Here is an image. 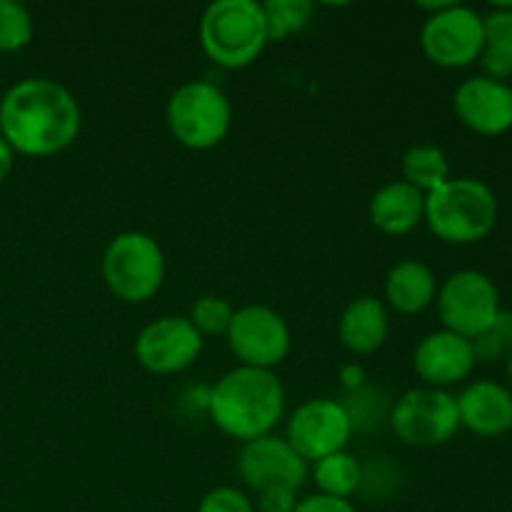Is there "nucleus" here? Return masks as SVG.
<instances>
[{
	"instance_id": "obj_1",
	"label": "nucleus",
	"mask_w": 512,
	"mask_h": 512,
	"mask_svg": "<svg viewBox=\"0 0 512 512\" xmlns=\"http://www.w3.org/2000/svg\"><path fill=\"white\" fill-rule=\"evenodd\" d=\"M83 113L78 98L50 78H25L0 98V138L25 158H50L78 140Z\"/></svg>"
},
{
	"instance_id": "obj_2",
	"label": "nucleus",
	"mask_w": 512,
	"mask_h": 512,
	"mask_svg": "<svg viewBox=\"0 0 512 512\" xmlns=\"http://www.w3.org/2000/svg\"><path fill=\"white\" fill-rule=\"evenodd\" d=\"M283 415L285 388L273 370L238 365L210 385V423L240 443L270 435Z\"/></svg>"
},
{
	"instance_id": "obj_3",
	"label": "nucleus",
	"mask_w": 512,
	"mask_h": 512,
	"mask_svg": "<svg viewBox=\"0 0 512 512\" xmlns=\"http://www.w3.org/2000/svg\"><path fill=\"white\" fill-rule=\"evenodd\" d=\"M200 48L215 65L240 70L253 65L268 45L263 3L215 0L200 18Z\"/></svg>"
},
{
	"instance_id": "obj_4",
	"label": "nucleus",
	"mask_w": 512,
	"mask_h": 512,
	"mask_svg": "<svg viewBox=\"0 0 512 512\" xmlns=\"http://www.w3.org/2000/svg\"><path fill=\"white\" fill-rule=\"evenodd\" d=\"M495 220L498 198L478 178H450L425 195V225L443 243H478L495 228Z\"/></svg>"
},
{
	"instance_id": "obj_5",
	"label": "nucleus",
	"mask_w": 512,
	"mask_h": 512,
	"mask_svg": "<svg viewBox=\"0 0 512 512\" xmlns=\"http://www.w3.org/2000/svg\"><path fill=\"white\" fill-rule=\"evenodd\" d=\"M165 123L175 143L188 150H213L233 125L228 95L208 80H190L173 90L165 105Z\"/></svg>"
},
{
	"instance_id": "obj_6",
	"label": "nucleus",
	"mask_w": 512,
	"mask_h": 512,
	"mask_svg": "<svg viewBox=\"0 0 512 512\" xmlns=\"http://www.w3.org/2000/svg\"><path fill=\"white\" fill-rule=\"evenodd\" d=\"M103 280L110 293L123 303H148L165 280V255L158 240L143 230L115 235L100 260Z\"/></svg>"
},
{
	"instance_id": "obj_7",
	"label": "nucleus",
	"mask_w": 512,
	"mask_h": 512,
	"mask_svg": "<svg viewBox=\"0 0 512 512\" xmlns=\"http://www.w3.org/2000/svg\"><path fill=\"white\" fill-rule=\"evenodd\" d=\"M388 425L410 448H438L460 430L458 400L450 390L413 388L395 400Z\"/></svg>"
},
{
	"instance_id": "obj_8",
	"label": "nucleus",
	"mask_w": 512,
	"mask_h": 512,
	"mask_svg": "<svg viewBox=\"0 0 512 512\" xmlns=\"http://www.w3.org/2000/svg\"><path fill=\"white\" fill-rule=\"evenodd\" d=\"M438 315L443 328L473 340L498 318L500 293L483 270H458L438 288Z\"/></svg>"
},
{
	"instance_id": "obj_9",
	"label": "nucleus",
	"mask_w": 512,
	"mask_h": 512,
	"mask_svg": "<svg viewBox=\"0 0 512 512\" xmlns=\"http://www.w3.org/2000/svg\"><path fill=\"white\" fill-rule=\"evenodd\" d=\"M225 340L240 365L255 370H275L288 358L293 345V335L283 315L258 303L235 310Z\"/></svg>"
},
{
	"instance_id": "obj_10",
	"label": "nucleus",
	"mask_w": 512,
	"mask_h": 512,
	"mask_svg": "<svg viewBox=\"0 0 512 512\" xmlns=\"http://www.w3.org/2000/svg\"><path fill=\"white\" fill-rule=\"evenodd\" d=\"M425 58L440 68H468L485 45L483 15L468 5L453 3L443 13L428 15L420 30Z\"/></svg>"
},
{
	"instance_id": "obj_11",
	"label": "nucleus",
	"mask_w": 512,
	"mask_h": 512,
	"mask_svg": "<svg viewBox=\"0 0 512 512\" xmlns=\"http://www.w3.org/2000/svg\"><path fill=\"white\" fill-rule=\"evenodd\" d=\"M348 413L333 398H310L293 410L285 425V440L305 463H318L328 455L343 453L353 438Z\"/></svg>"
},
{
	"instance_id": "obj_12",
	"label": "nucleus",
	"mask_w": 512,
	"mask_h": 512,
	"mask_svg": "<svg viewBox=\"0 0 512 512\" xmlns=\"http://www.w3.org/2000/svg\"><path fill=\"white\" fill-rule=\"evenodd\" d=\"M198 330L183 315H163L135 338V360L153 375H175L195 365L203 353Z\"/></svg>"
},
{
	"instance_id": "obj_13",
	"label": "nucleus",
	"mask_w": 512,
	"mask_h": 512,
	"mask_svg": "<svg viewBox=\"0 0 512 512\" xmlns=\"http://www.w3.org/2000/svg\"><path fill=\"white\" fill-rule=\"evenodd\" d=\"M235 468L245 488L255 495L270 488L300 490L308 478V463L295 453L288 440L275 433L240 445Z\"/></svg>"
},
{
	"instance_id": "obj_14",
	"label": "nucleus",
	"mask_w": 512,
	"mask_h": 512,
	"mask_svg": "<svg viewBox=\"0 0 512 512\" xmlns=\"http://www.w3.org/2000/svg\"><path fill=\"white\" fill-rule=\"evenodd\" d=\"M475 363L473 343L445 328L425 335L413 353V368L425 388H453L473 373Z\"/></svg>"
},
{
	"instance_id": "obj_15",
	"label": "nucleus",
	"mask_w": 512,
	"mask_h": 512,
	"mask_svg": "<svg viewBox=\"0 0 512 512\" xmlns=\"http://www.w3.org/2000/svg\"><path fill=\"white\" fill-rule=\"evenodd\" d=\"M453 108L460 123L478 135H503L512 128V88L500 80L468 78L455 90Z\"/></svg>"
},
{
	"instance_id": "obj_16",
	"label": "nucleus",
	"mask_w": 512,
	"mask_h": 512,
	"mask_svg": "<svg viewBox=\"0 0 512 512\" xmlns=\"http://www.w3.org/2000/svg\"><path fill=\"white\" fill-rule=\"evenodd\" d=\"M460 428L480 438H500L512 430V393L495 380H475L458 395Z\"/></svg>"
},
{
	"instance_id": "obj_17",
	"label": "nucleus",
	"mask_w": 512,
	"mask_h": 512,
	"mask_svg": "<svg viewBox=\"0 0 512 512\" xmlns=\"http://www.w3.org/2000/svg\"><path fill=\"white\" fill-rule=\"evenodd\" d=\"M390 335V310L375 295H358L345 305L338 320V338L353 355H373Z\"/></svg>"
},
{
	"instance_id": "obj_18",
	"label": "nucleus",
	"mask_w": 512,
	"mask_h": 512,
	"mask_svg": "<svg viewBox=\"0 0 512 512\" xmlns=\"http://www.w3.org/2000/svg\"><path fill=\"white\" fill-rule=\"evenodd\" d=\"M368 218L383 235H408L425 223V195L403 180L385 183L368 203Z\"/></svg>"
},
{
	"instance_id": "obj_19",
	"label": "nucleus",
	"mask_w": 512,
	"mask_h": 512,
	"mask_svg": "<svg viewBox=\"0 0 512 512\" xmlns=\"http://www.w3.org/2000/svg\"><path fill=\"white\" fill-rule=\"evenodd\" d=\"M438 298V278L430 265L420 260H400L385 275V300L388 310L400 315H418Z\"/></svg>"
},
{
	"instance_id": "obj_20",
	"label": "nucleus",
	"mask_w": 512,
	"mask_h": 512,
	"mask_svg": "<svg viewBox=\"0 0 512 512\" xmlns=\"http://www.w3.org/2000/svg\"><path fill=\"white\" fill-rule=\"evenodd\" d=\"M340 405L348 413L350 425H353V433H375V430L385 428L390 423V410H393V403H390V395L385 393L378 385L365 383L363 388L348 390L340 398Z\"/></svg>"
},
{
	"instance_id": "obj_21",
	"label": "nucleus",
	"mask_w": 512,
	"mask_h": 512,
	"mask_svg": "<svg viewBox=\"0 0 512 512\" xmlns=\"http://www.w3.org/2000/svg\"><path fill=\"white\" fill-rule=\"evenodd\" d=\"M403 183L413 185L423 195H430L450 180V163L448 155L438 145H413L403 155Z\"/></svg>"
},
{
	"instance_id": "obj_22",
	"label": "nucleus",
	"mask_w": 512,
	"mask_h": 512,
	"mask_svg": "<svg viewBox=\"0 0 512 512\" xmlns=\"http://www.w3.org/2000/svg\"><path fill=\"white\" fill-rule=\"evenodd\" d=\"M360 465L363 463H358V458H353L345 450L313 463V478L315 485H318V493L343 500H350L353 495H358Z\"/></svg>"
},
{
	"instance_id": "obj_23",
	"label": "nucleus",
	"mask_w": 512,
	"mask_h": 512,
	"mask_svg": "<svg viewBox=\"0 0 512 512\" xmlns=\"http://www.w3.org/2000/svg\"><path fill=\"white\" fill-rule=\"evenodd\" d=\"M313 10V3L308 0H268L263 3L268 43H283V40L303 33L313 20Z\"/></svg>"
},
{
	"instance_id": "obj_24",
	"label": "nucleus",
	"mask_w": 512,
	"mask_h": 512,
	"mask_svg": "<svg viewBox=\"0 0 512 512\" xmlns=\"http://www.w3.org/2000/svg\"><path fill=\"white\" fill-rule=\"evenodd\" d=\"M235 308L230 300L220 298V295H200L193 305H190V325L200 333V338H218V335H228L230 323H233Z\"/></svg>"
},
{
	"instance_id": "obj_25",
	"label": "nucleus",
	"mask_w": 512,
	"mask_h": 512,
	"mask_svg": "<svg viewBox=\"0 0 512 512\" xmlns=\"http://www.w3.org/2000/svg\"><path fill=\"white\" fill-rule=\"evenodd\" d=\"M35 33V20L25 5L0 0V53H18L28 48Z\"/></svg>"
},
{
	"instance_id": "obj_26",
	"label": "nucleus",
	"mask_w": 512,
	"mask_h": 512,
	"mask_svg": "<svg viewBox=\"0 0 512 512\" xmlns=\"http://www.w3.org/2000/svg\"><path fill=\"white\" fill-rule=\"evenodd\" d=\"M470 343H473L475 360L493 363V360L508 358L512 353V310H500L498 318Z\"/></svg>"
},
{
	"instance_id": "obj_27",
	"label": "nucleus",
	"mask_w": 512,
	"mask_h": 512,
	"mask_svg": "<svg viewBox=\"0 0 512 512\" xmlns=\"http://www.w3.org/2000/svg\"><path fill=\"white\" fill-rule=\"evenodd\" d=\"M400 468L390 458H373L370 463L360 465V488L358 495L368 500H383L398 490Z\"/></svg>"
},
{
	"instance_id": "obj_28",
	"label": "nucleus",
	"mask_w": 512,
	"mask_h": 512,
	"mask_svg": "<svg viewBox=\"0 0 512 512\" xmlns=\"http://www.w3.org/2000/svg\"><path fill=\"white\" fill-rule=\"evenodd\" d=\"M195 512H255V505L243 490L233 485H220L203 495Z\"/></svg>"
},
{
	"instance_id": "obj_29",
	"label": "nucleus",
	"mask_w": 512,
	"mask_h": 512,
	"mask_svg": "<svg viewBox=\"0 0 512 512\" xmlns=\"http://www.w3.org/2000/svg\"><path fill=\"white\" fill-rule=\"evenodd\" d=\"M478 63L485 78L508 83L512 78V43H485Z\"/></svg>"
},
{
	"instance_id": "obj_30",
	"label": "nucleus",
	"mask_w": 512,
	"mask_h": 512,
	"mask_svg": "<svg viewBox=\"0 0 512 512\" xmlns=\"http://www.w3.org/2000/svg\"><path fill=\"white\" fill-rule=\"evenodd\" d=\"M485 43H512V5H498L483 15Z\"/></svg>"
},
{
	"instance_id": "obj_31",
	"label": "nucleus",
	"mask_w": 512,
	"mask_h": 512,
	"mask_svg": "<svg viewBox=\"0 0 512 512\" xmlns=\"http://www.w3.org/2000/svg\"><path fill=\"white\" fill-rule=\"evenodd\" d=\"M298 490L270 488L255 495V512H295L298 505Z\"/></svg>"
},
{
	"instance_id": "obj_32",
	"label": "nucleus",
	"mask_w": 512,
	"mask_h": 512,
	"mask_svg": "<svg viewBox=\"0 0 512 512\" xmlns=\"http://www.w3.org/2000/svg\"><path fill=\"white\" fill-rule=\"evenodd\" d=\"M295 512H358V510H355L353 500L330 498V495L313 493L308 495V498L298 500Z\"/></svg>"
},
{
	"instance_id": "obj_33",
	"label": "nucleus",
	"mask_w": 512,
	"mask_h": 512,
	"mask_svg": "<svg viewBox=\"0 0 512 512\" xmlns=\"http://www.w3.org/2000/svg\"><path fill=\"white\" fill-rule=\"evenodd\" d=\"M180 408L190 415H208L210 408V385H190L180 395Z\"/></svg>"
},
{
	"instance_id": "obj_34",
	"label": "nucleus",
	"mask_w": 512,
	"mask_h": 512,
	"mask_svg": "<svg viewBox=\"0 0 512 512\" xmlns=\"http://www.w3.org/2000/svg\"><path fill=\"white\" fill-rule=\"evenodd\" d=\"M340 383H343V393L348 390H358L368 383V375H365V368L358 363H348L340 368Z\"/></svg>"
},
{
	"instance_id": "obj_35",
	"label": "nucleus",
	"mask_w": 512,
	"mask_h": 512,
	"mask_svg": "<svg viewBox=\"0 0 512 512\" xmlns=\"http://www.w3.org/2000/svg\"><path fill=\"white\" fill-rule=\"evenodd\" d=\"M13 165H15V153L3 138H0V183L8 180V175L13 173Z\"/></svg>"
},
{
	"instance_id": "obj_36",
	"label": "nucleus",
	"mask_w": 512,
	"mask_h": 512,
	"mask_svg": "<svg viewBox=\"0 0 512 512\" xmlns=\"http://www.w3.org/2000/svg\"><path fill=\"white\" fill-rule=\"evenodd\" d=\"M505 370H508V378L512 380V353L505 358Z\"/></svg>"
}]
</instances>
